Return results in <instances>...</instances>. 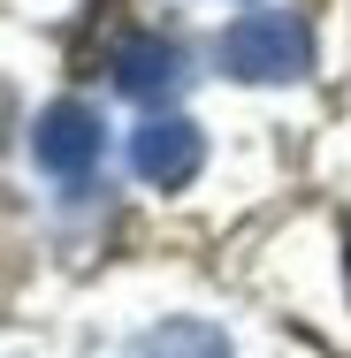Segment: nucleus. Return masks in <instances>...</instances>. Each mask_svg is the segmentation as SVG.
<instances>
[{"mask_svg":"<svg viewBox=\"0 0 351 358\" xmlns=\"http://www.w3.org/2000/svg\"><path fill=\"white\" fill-rule=\"evenodd\" d=\"M221 69L237 84H298L313 69V31L290 8H252L221 31Z\"/></svg>","mask_w":351,"mask_h":358,"instance_id":"1","label":"nucleus"},{"mask_svg":"<svg viewBox=\"0 0 351 358\" xmlns=\"http://www.w3.org/2000/svg\"><path fill=\"white\" fill-rule=\"evenodd\" d=\"M99 152H107V130H99V115L84 99H54L39 115V130H31V160L46 176H62V183H84L99 168Z\"/></svg>","mask_w":351,"mask_h":358,"instance_id":"2","label":"nucleus"},{"mask_svg":"<svg viewBox=\"0 0 351 358\" xmlns=\"http://www.w3.org/2000/svg\"><path fill=\"white\" fill-rule=\"evenodd\" d=\"M199 160H207V138L184 115H153L138 138H130V168H138V183H153V191H184L199 176Z\"/></svg>","mask_w":351,"mask_h":358,"instance_id":"3","label":"nucleus"},{"mask_svg":"<svg viewBox=\"0 0 351 358\" xmlns=\"http://www.w3.org/2000/svg\"><path fill=\"white\" fill-rule=\"evenodd\" d=\"M115 84H123L138 107L160 115V107L191 84V62H184V46H176V38H160V31H153V38H130V46L115 54Z\"/></svg>","mask_w":351,"mask_h":358,"instance_id":"4","label":"nucleus"},{"mask_svg":"<svg viewBox=\"0 0 351 358\" xmlns=\"http://www.w3.org/2000/svg\"><path fill=\"white\" fill-rule=\"evenodd\" d=\"M123 358H237V351H229V336H221L214 320H160V328H145Z\"/></svg>","mask_w":351,"mask_h":358,"instance_id":"5","label":"nucleus"}]
</instances>
